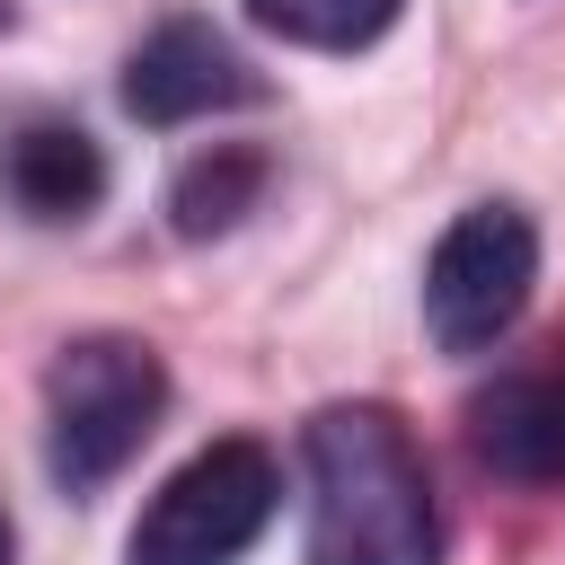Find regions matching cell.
<instances>
[{
	"label": "cell",
	"mask_w": 565,
	"mask_h": 565,
	"mask_svg": "<svg viewBox=\"0 0 565 565\" xmlns=\"http://www.w3.org/2000/svg\"><path fill=\"white\" fill-rule=\"evenodd\" d=\"M309 565H441V503L424 450L388 406H318L300 424Z\"/></svg>",
	"instance_id": "1"
},
{
	"label": "cell",
	"mask_w": 565,
	"mask_h": 565,
	"mask_svg": "<svg viewBox=\"0 0 565 565\" xmlns=\"http://www.w3.org/2000/svg\"><path fill=\"white\" fill-rule=\"evenodd\" d=\"M168 406V371L141 335H71L44 371V468L62 494H97Z\"/></svg>",
	"instance_id": "2"
},
{
	"label": "cell",
	"mask_w": 565,
	"mask_h": 565,
	"mask_svg": "<svg viewBox=\"0 0 565 565\" xmlns=\"http://www.w3.org/2000/svg\"><path fill=\"white\" fill-rule=\"evenodd\" d=\"M282 503V468L265 441L230 433V441H203L132 521V565H238L265 521Z\"/></svg>",
	"instance_id": "3"
},
{
	"label": "cell",
	"mask_w": 565,
	"mask_h": 565,
	"mask_svg": "<svg viewBox=\"0 0 565 565\" xmlns=\"http://www.w3.org/2000/svg\"><path fill=\"white\" fill-rule=\"evenodd\" d=\"M539 282V230L521 203H468L424 256V327L441 353H494Z\"/></svg>",
	"instance_id": "4"
},
{
	"label": "cell",
	"mask_w": 565,
	"mask_h": 565,
	"mask_svg": "<svg viewBox=\"0 0 565 565\" xmlns=\"http://www.w3.org/2000/svg\"><path fill=\"white\" fill-rule=\"evenodd\" d=\"M265 79L247 71V53L212 26V18H159L132 53H124V115L132 124H194V115H230L256 106Z\"/></svg>",
	"instance_id": "5"
},
{
	"label": "cell",
	"mask_w": 565,
	"mask_h": 565,
	"mask_svg": "<svg viewBox=\"0 0 565 565\" xmlns=\"http://www.w3.org/2000/svg\"><path fill=\"white\" fill-rule=\"evenodd\" d=\"M468 441L503 486H565V344L477 388Z\"/></svg>",
	"instance_id": "6"
},
{
	"label": "cell",
	"mask_w": 565,
	"mask_h": 565,
	"mask_svg": "<svg viewBox=\"0 0 565 565\" xmlns=\"http://www.w3.org/2000/svg\"><path fill=\"white\" fill-rule=\"evenodd\" d=\"M0 185L26 221L62 230V221H88L106 203V150L79 124H18L0 150Z\"/></svg>",
	"instance_id": "7"
},
{
	"label": "cell",
	"mask_w": 565,
	"mask_h": 565,
	"mask_svg": "<svg viewBox=\"0 0 565 565\" xmlns=\"http://www.w3.org/2000/svg\"><path fill=\"white\" fill-rule=\"evenodd\" d=\"M265 185H274V159H265L256 141H212V150H194V159L177 168V185H168V230H177V238H230V230L265 203Z\"/></svg>",
	"instance_id": "8"
},
{
	"label": "cell",
	"mask_w": 565,
	"mask_h": 565,
	"mask_svg": "<svg viewBox=\"0 0 565 565\" xmlns=\"http://www.w3.org/2000/svg\"><path fill=\"white\" fill-rule=\"evenodd\" d=\"M406 0H247V18L300 53H362L397 26Z\"/></svg>",
	"instance_id": "9"
},
{
	"label": "cell",
	"mask_w": 565,
	"mask_h": 565,
	"mask_svg": "<svg viewBox=\"0 0 565 565\" xmlns=\"http://www.w3.org/2000/svg\"><path fill=\"white\" fill-rule=\"evenodd\" d=\"M0 565H9V521H0Z\"/></svg>",
	"instance_id": "10"
},
{
	"label": "cell",
	"mask_w": 565,
	"mask_h": 565,
	"mask_svg": "<svg viewBox=\"0 0 565 565\" xmlns=\"http://www.w3.org/2000/svg\"><path fill=\"white\" fill-rule=\"evenodd\" d=\"M0 26H9V0H0Z\"/></svg>",
	"instance_id": "11"
}]
</instances>
